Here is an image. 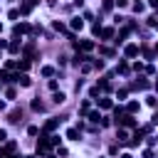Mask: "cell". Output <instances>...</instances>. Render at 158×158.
I'll return each instance as SVG.
<instances>
[{"label": "cell", "mask_w": 158, "mask_h": 158, "mask_svg": "<svg viewBox=\"0 0 158 158\" xmlns=\"http://www.w3.org/2000/svg\"><path fill=\"white\" fill-rule=\"evenodd\" d=\"M5 67H7V69H15V67H17V62H15V59H7V62H5Z\"/></svg>", "instance_id": "37"}, {"label": "cell", "mask_w": 158, "mask_h": 158, "mask_svg": "<svg viewBox=\"0 0 158 158\" xmlns=\"http://www.w3.org/2000/svg\"><path fill=\"white\" fill-rule=\"evenodd\" d=\"M59 121H62V118H49V121L44 123V128H42V133H52V131H54V128L59 126Z\"/></svg>", "instance_id": "6"}, {"label": "cell", "mask_w": 158, "mask_h": 158, "mask_svg": "<svg viewBox=\"0 0 158 158\" xmlns=\"http://www.w3.org/2000/svg\"><path fill=\"white\" fill-rule=\"evenodd\" d=\"M143 7H146L143 2H136V5H133V12H136V15H138V12H143Z\"/></svg>", "instance_id": "32"}, {"label": "cell", "mask_w": 158, "mask_h": 158, "mask_svg": "<svg viewBox=\"0 0 158 158\" xmlns=\"http://www.w3.org/2000/svg\"><path fill=\"white\" fill-rule=\"evenodd\" d=\"M42 77H54V67H42Z\"/></svg>", "instance_id": "28"}, {"label": "cell", "mask_w": 158, "mask_h": 158, "mask_svg": "<svg viewBox=\"0 0 158 158\" xmlns=\"http://www.w3.org/2000/svg\"><path fill=\"white\" fill-rule=\"evenodd\" d=\"M99 109H114V101L104 96V99H99Z\"/></svg>", "instance_id": "16"}, {"label": "cell", "mask_w": 158, "mask_h": 158, "mask_svg": "<svg viewBox=\"0 0 158 158\" xmlns=\"http://www.w3.org/2000/svg\"><path fill=\"white\" fill-rule=\"evenodd\" d=\"M7 158H20V156H15V153H7Z\"/></svg>", "instance_id": "47"}, {"label": "cell", "mask_w": 158, "mask_h": 158, "mask_svg": "<svg viewBox=\"0 0 158 158\" xmlns=\"http://www.w3.org/2000/svg\"><path fill=\"white\" fill-rule=\"evenodd\" d=\"M123 54H126L128 59H133V57L138 54V44H126V47H123Z\"/></svg>", "instance_id": "7"}, {"label": "cell", "mask_w": 158, "mask_h": 158, "mask_svg": "<svg viewBox=\"0 0 158 158\" xmlns=\"http://www.w3.org/2000/svg\"><path fill=\"white\" fill-rule=\"evenodd\" d=\"M101 7H104V10H114V0H104Z\"/></svg>", "instance_id": "36"}, {"label": "cell", "mask_w": 158, "mask_h": 158, "mask_svg": "<svg viewBox=\"0 0 158 158\" xmlns=\"http://www.w3.org/2000/svg\"><path fill=\"white\" fill-rule=\"evenodd\" d=\"M118 74H128V64L126 62H118V69H116Z\"/></svg>", "instance_id": "27"}, {"label": "cell", "mask_w": 158, "mask_h": 158, "mask_svg": "<svg viewBox=\"0 0 158 158\" xmlns=\"http://www.w3.org/2000/svg\"><path fill=\"white\" fill-rule=\"evenodd\" d=\"M15 148H17L15 141H7V143H5V153H15Z\"/></svg>", "instance_id": "25"}, {"label": "cell", "mask_w": 158, "mask_h": 158, "mask_svg": "<svg viewBox=\"0 0 158 158\" xmlns=\"http://www.w3.org/2000/svg\"><path fill=\"white\" fill-rule=\"evenodd\" d=\"M146 101H148V106H158V96H148Z\"/></svg>", "instance_id": "35"}, {"label": "cell", "mask_w": 158, "mask_h": 158, "mask_svg": "<svg viewBox=\"0 0 158 158\" xmlns=\"http://www.w3.org/2000/svg\"><path fill=\"white\" fill-rule=\"evenodd\" d=\"M89 111H91V104H89V101H81V106H79V114H81V116H86Z\"/></svg>", "instance_id": "19"}, {"label": "cell", "mask_w": 158, "mask_h": 158, "mask_svg": "<svg viewBox=\"0 0 158 158\" xmlns=\"http://www.w3.org/2000/svg\"><path fill=\"white\" fill-rule=\"evenodd\" d=\"M27 133H30V136H37V133H40V128H37V126H30V128H27Z\"/></svg>", "instance_id": "38"}, {"label": "cell", "mask_w": 158, "mask_h": 158, "mask_svg": "<svg viewBox=\"0 0 158 158\" xmlns=\"http://www.w3.org/2000/svg\"><path fill=\"white\" fill-rule=\"evenodd\" d=\"M156 57H158V44H156Z\"/></svg>", "instance_id": "50"}, {"label": "cell", "mask_w": 158, "mask_h": 158, "mask_svg": "<svg viewBox=\"0 0 158 158\" xmlns=\"http://www.w3.org/2000/svg\"><path fill=\"white\" fill-rule=\"evenodd\" d=\"M86 118H89L91 123H99V121H101V114H99V111H89V114H86Z\"/></svg>", "instance_id": "18"}, {"label": "cell", "mask_w": 158, "mask_h": 158, "mask_svg": "<svg viewBox=\"0 0 158 158\" xmlns=\"http://www.w3.org/2000/svg\"><path fill=\"white\" fill-rule=\"evenodd\" d=\"M17 69H20V72H27V69H30V59H22V62H17Z\"/></svg>", "instance_id": "21"}, {"label": "cell", "mask_w": 158, "mask_h": 158, "mask_svg": "<svg viewBox=\"0 0 158 158\" xmlns=\"http://www.w3.org/2000/svg\"><path fill=\"white\" fill-rule=\"evenodd\" d=\"M0 30H2V22H0Z\"/></svg>", "instance_id": "53"}, {"label": "cell", "mask_w": 158, "mask_h": 158, "mask_svg": "<svg viewBox=\"0 0 158 158\" xmlns=\"http://www.w3.org/2000/svg\"><path fill=\"white\" fill-rule=\"evenodd\" d=\"M143 158H156V156H153V151H151V148H146V151H143Z\"/></svg>", "instance_id": "41"}, {"label": "cell", "mask_w": 158, "mask_h": 158, "mask_svg": "<svg viewBox=\"0 0 158 158\" xmlns=\"http://www.w3.org/2000/svg\"><path fill=\"white\" fill-rule=\"evenodd\" d=\"M30 109H32V111H40V114H42V111H44V104H42L40 99H32V101H30Z\"/></svg>", "instance_id": "12"}, {"label": "cell", "mask_w": 158, "mask_h": 158, "mask_svg": "<svg viewBox=\"0 0 158 158\" xmlns=\"http://www.w3.org/2000/svg\"><path fill=\"white\" fill-rule=\"evenodd\" d=\"M151 121H153V123H158V111L153 114V118H151Z\"/></svg>", "instance_id": "45"}, {"label": "cell", "mask_w": 158, "mask_h": 158, "mask_svg": "<svg viewBox=\"0 0 158 158\" xmlns=\"http://www.w3.org/2000/svg\"><path fill=\"white\" fill-rule=\"evenodd\" d=\"M7 49H10L12 54H17V52H20V44H17V42H7Z\"/></svg>", "instance_id": "26"}, {"label": "cell", "mask_w": 158, "mask_h": 158, "mask_svg": "<svg viewBox=\"0 0 158 158\" xmlns=\"http://www.w3.org/2000/svg\"><path fill=\"white\" fill-rule=\"evenodd\" d=\"M91 32H94V35H101V25L94 22V25H91Z\"/></svg>", "instance_id": "33"}, {"label": "cell", "mask_w": 158, "mask_h": 158, "mask_svg": "<svg viewBox=\"0 0 158 158\" xmlns=\"http://www.w3.org/2000/svg\"><path fill=\"white\" fill-rule=\"evenodd\" d=\"M156 91H158V79H156Z\"/></svg>", "instance_id": "49"}, {"label": "cell", "mask_w": 158, "mask_h": 158, "mask_svg": "<svg viewBox=\"0 0 158 158\" xmlns=\"http://www.w3.org/2000/svg\"><path fill=\"white\" fill-rule=\"evenodd\" d=\"M32 30V25L30 22H17L15 27H12V37H20V35H27Z\"/></svg>", "instance_id": "2"}, {"label": "cell", "mask_w": 158, "mask_h": 158, "mask_svg": "<svg viewBox=\"0 0 158 158\" xmlns=\"http://www.w3.org/2000/svg\"><path fill=\"white\" fill-rule=\"evenodd\" d=\"M128 32H131V27H123V30H121V32H118V37H116V40H114V42H116V44H121V42H123V40H126V35H128Z\"/></svg>", "instance_id": "15"}, {"label": "cell", "mask_w": 158, "mask_h": 158, "mask_svg": "<svg viewBox=\"0 0 158 158\" xmlns=\"http://www.w3.org/2000/svg\"><path fill=\"white\" fill-rule=\"evenodd\" d=\"M148 86H151V84H148V81H146V79H143V77H138V79H136V81H133V89H141V91H146V89H148Z\"/></svg>", "instance_id": "9"}, {"label": "cell", "mask_w": 158, "mask_h": 158, "mask_svg": "<svg viewBox=\"0 0 158 158\" xmlns=\"http://www.w3.org/2000/svg\"><path fill=\"white\" fill-rule=\"evenodd\" d=\"M101 54H106V57H111V54H114V49H109V47H101Z\"/></svg>", "instance_id": "39"}, {"label": "cell", "mask_w": 158, "mask_h": 158, "mask_svg": "<svg viewBox=\"0 0 158 158\" xmlns=\"http://www.w3.org/2000/svg\"><path fill=\"white\" fill-rule=\"evenodd\" d=\"M77 47H79V52H84V54H86V52H91V49H94V40H81Z\"/></svg>", "instance_id": "5"}, {"label": "cell", "mask_w": 158, "mask_h": 158, "mask_svg": "<svg viewBox=\"0 0 158 158\" xmlns=\"http://www.w3.org/2000/svg\"><path fill=\"white\" fill-rule=\"evenodd\" d=\"M22 54H25V59H32V57H35V42H30V44H25V49H22Z\"/></svg>", "instance_id": "8"}, {"label": "cell", "mask_w": 158, "mask_h": 158, "mask_svg": "<svg viewBox=\"0 0 158 158\" xmlns=\"http://www.w3.org/2000/svg\"><path fill=\"white\" fill-rule=\"evenodd\" d=\"M148 5H151V7H156V10H158V0H148Z\"/></svg>", "instance_id": "43"}, {"label": "cell", "mask_w": 158, "mask_h": 158, "mask_svg": "<svg viewBox=\"0 0 158 158\" xmlns=\"http://www.w3.org/2000/svg\"><path fill=\"white\" fill-rule=\"evenodd\" d=\"M52 27H54L57 32H67V27H64V22H59V20H54V22H52Z\"/></svg>", "instance_id": "20"}, {"label": "cell", "mask_w": 158, "mask_h": 158, "mask_svg": "<svg viewBox=\"0 0 158 158\" xmlns=\"http://www.w3.org/2000/svg\"><path fill=\"white\" fill-rule=\"evenodd\" d=\"M126 94H128V89H118V101H121V99H126Z\"/></svg>", "instance_id": "40"}, {"label": "cell", "mask_w": 158, "mask_h": 158, "mask_svg": "<svg viewBox=\"0 0 158 158\" xmlns=\"http://www.w3.org/2000/svg\"><path fill=\"white\" fill-rule=\"evenodd\" d=\"M17 84H20V86H30V84H32V79L22 72V74H17Z\"/></svg>", "instance_id": "11"}, {"label": "cell", "mask_w": 158, "mask_h": 158, "mask_svg": "<svg viewBox=\"0 0 158 158\" xmlns=\"http://www.w3.org/2000/svg\"><path fill=\"white\" fill-rule=\"evenodd\" d=\"M0 158H2V148H0Z\"/></svg>", "instance_id": "51"}, {"label": "cell", "mask_w": 158, "mask_h": 158, "mask_svg": "<svg viewBox=\"0 0 158 158\" xmlns=\"http://www.w3.org/2000/svg\"><path fill=\"white\" fill-rule=\"evenodd\" d=\"M156 30H158V22H156Z\"/></svg>", "instance_id": "52"}, {"label": "cell", "mask_w": 158, "mask_h": 158, "mask_svg": "<svg viewBox=\"0 0 158 158\" xmlns=\"http://www.w3.org/2000/svg\"><path fill=\"white\" fill-rule=\"evenodd\" d=\"M156 141H158V138H156Z\"/></svg>", "instance_id": "55"}, {"label": "cell", "mask_w": 158, "mask_h": 158, "mask_svg": "<svg viewBox=\"0 0 158 158\" xmlns=\"http://www.w3.org/2000/svg\"><path fill=\"white\" fill-rule=\"evenodd\" d=\"M69 27H72V32H79V30L84 27V20L77 15V17H72V20H69Z\"/></svg>", "instance_id": "4"}, {"label": "cell", "mask_w": 158, "mask_h": 158, "mask_svg": "<svg viewBox=\"0 0 158 158\" xmlns=\"http://www.w3.org/2000/svg\"><path fill=\"white\" fill-rule=\"evenodd\" d=\"M64 99H67V96H64L62 91H54V96H52V101H54V104H62Z\"/></svg>", "instance_id": "22"}, {"label": "cell", "mask_w": 158, "mask_h": 158, "mask_svg": "<svg viewBox=\"0 0 158 158\" xmlns=\"http://www.w3.org/2000/svg\"><path fill=\"white\" fill-rule=\"evenodd\" d=\"M74 5H77V7H81V5H84V0H74Z\"/></svg>", "instance_id": "44"}, {"label": "cell", "mask_w": 158, "mask_h": 158, "mask_svg": "<svg viewBox=\"0 0 158 158\" xmlns=\"http://www.w3.org/2000/svg\"><path fill=\"white\" fill-rule=\"evenodd\" d=\"M22 118V109H15L12 114H10V121H20Z\"/></svg>", "instance_id": "23"}, {"label": "cell", "mask_w": 158, "mask_h": 158, "mask_svg": "<svg viewBox=\"0 0 158 158\" xmlns=\"http://www.w3.org/2000/svg\"><path fill=\"white\" fill-rule=\"evenodd\" d=\"M5 96H7V99H15V96H17V91L10 86V89H5Z\"/></svg>", "instance_id": "31"}, {"label": "cell", "mask_w": 158, "mask_h": 158, "mask_svg": "<svg viewBox=\"0 0 158 158\" xmlns=\"http://www.w3.org/2000/svg\"><path fill=\"white\" fill-rule=\"evenodd\" d=\"M121 158H133V156L131 153H121Z\"/></svg>", "instance_id": "46"}, {"label": "cell", "mask_w": 158, "mask_h": 158, "mask_svg": "<svg viewBox=\"0 0 158 158\" xmlns=\"http://www.w3.org/2000/svg\"><path fill=\"white\" fill-rule=\"evenodd\" d=\"M101 37H104V40H114V37H116L114 27H101Z\"/></svg>", "instance_id": "10"}, {"label": "cell", "mask_w": 158, "mask_h": 158, "mask_svg": "<svg viewBox=\"0 0 158 158\" xmlns=\"http://www.w3.org/2000/svg\"><path fill=\"white\" fill-rule=\"evenodd\" d=\"M7 17H10V20H17V17H20V10H15V7H12V10L7 12Z\"/></svg>", "instance_id": "30"}, {"label": "cell", "mask_w": 158, "mask_h": 158, "mask_svg": "<svg viewBox=\"0 0 158 158\" xmlns=\"http://www.w3.org/2000/svg\"><path fill=\"white\" fill-rule=\"evenodd\" d=\"M0 52H2V47H0Z\"/></svg>", "instance_id": "54"}, {"label": "cell", "mask_w": 158, "mask_h": 158, "mask_svg": "<svg viewBox=\"0 0 158 158\" xmlns=\"http://www.w3.org/2000/svg\"><path fill=\"white\" fill-rule=\"evenodd\" d=\"M22 158H37V156H22Z\"/></svg>", "instance_id": "48"}, {"label": "cell", "mask_w": 158, "mask_h": 158, "mask_svg": "<svg viewBox=\"0 0 158 158\" xmlns=\"http://www.w3.org/2000/svg\"><path fill=\"white\" fill-rule=\"evenodd\" d=\"M59 141H62L59 136H47V143H49V148H52V146H59Z\"/></svg>", "instance_id": "24"}, {"label": "cell", "mask_w": 158, "mask_h": 158, "mask_svg": "<svg viewBox=\"0 0 158 158\" xmlns=\"http://www.w3.org/2000/svg\"><path fill=\"white\" fill-rule=\"evenodd\" d=\"M91 67H94V69H104V62H101V59H94Z\"/></svg>", "instance_id": "34"}, {"label": "cell", "mask_w": 158, "mask_h": 158, "mask_svg": "<svg viewBox=\"0 0 158 158\" xmlns=\"http://www.w3.org/2000/svg\"><path fill=\"white\" fill-rule=\"evenodd\" d=\"M116 126H123V128H136V118H133V114H123L118 121H116Z\"/></svg>", "instance_id": "1"}, {"label": "cell", "mask_w": 158, "mask_h": 158, "mask_svg": "<svg viewBox=\"0 0 158 158\" xmlns=\"http://www.w3.org/2000/svg\"><path fill=\"white\" fill-rule=\"evenodd\" d=\"M69 141H79V128H67V133H64Z\"/></svg>", "instance_id": "14"}, {"label": "cell", "mask_w": 158, "mask_h": 158, "mask_svg": "<svg viewBox=\"0 0 158 158\" xmlns=\"http://www.w3.org/2000/svg\"><path fill=\"white\" fill-rule=\"evenodd\" d=\"M5 138H7V131H5V128H0V141H5Z\"/></svg>", "instance_id": "42"}, {"label": "cell", "mask_w": 158, "mask_h": 158, "mask_svg": "<svg viewBox=\"0 0 158 158\" xmlns=\"http://www.w3.org/2000/svg\"><path fill=\"white\" fill-rule=\"evenodd\" d=\"M116 138H118V143H126V141H128V131H126L123 126H118V133H116Z\"/></svg>", "instance_id": "13"}, {"label": "cell", "mask_w": 158, "mask_h": 158, "mask_svg": "<svg viewBox=\"0 0 158 158\" xmlns=\"http://www.w3.org/2000/svg\"><path fill=\"white\" fill-rule=\"evenodd\" d=\"M37 2H40V0H22V2H20V15H30Z\"/></svg>", "instance_id": "3"}, {"label": "cell", "mask_w": 158, "mask_h": 158, "mask_svg": "<svg viewBox=\"0 0 158 158\" xmlns=\"http://www.w3.org/2000/svg\"><path fill=\"white\" fill-rule=\"evenodd\" d=\"M123 114H126V111H123V109H121V106H116V109H114V118H116V121H118V118H121V116H123Z\"/></svg>", "instance_id": "29"}, {"label": "cell", "mask_w": 158, "mask_h": 158, "mask_svg": "<svg viewBox=\"0 0 158 158\" xmlns=\"http://www.w3.org/2000/svg\"><path fill=\"white\" fill-rule=\"evenodd\" d=\"M138 109H141V104H138V101H128V104H126V111H128V114H136Z\"/></svg>", "instance_id": "17"}]
</instances>
